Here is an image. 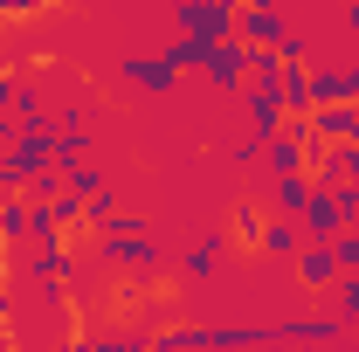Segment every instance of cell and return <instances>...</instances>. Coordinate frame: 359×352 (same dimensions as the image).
<instances>
[{"mask_svg":"<svg viewBox=\"0 0 359 352\" xmlns=\"http://www.w3.org/2000/svg\"><path fill=\"white\" fill-rule=\"evenodd\" d=\"M269 339H290V346H332V339H339V325H332V311H325V318L297 311V318H276V325H269Z\"/></svg>","mask_w":359,"mask_h":352,"instance_id":"52a82bcc","label":"cell"},{"mask_svg":"<svg viewBox=\"0 0 359 352\" xmlns=\"http://www.w3.org/2000/svg\"><path fill=\"white\" fill-rule=\"evenodd\" d=\"M118 69H125V83H132V90H145V97H166V90L180 83V69L166 62V55H159V48H145V55H125Z\"/></svg>","mask_w":359,"mask_h":352,"instance_id":"5b68a950","label":"cell"},{"mask_svg":"<svg viewBox=\"0 0 359 352\" xmlns=\"http://www.w3.org/2000/svg\"><path fill=\"white\" fill-rule=\"evenodd\" d=\"M297 283H304V290H332V283H339V256L318 249V242H304V249H297Z\"/></svg>","mask_w":359,"mask_h":352,"instance_id":"4fadbf2b","label":"cell"},{"mask_svg":"<svg viewBox=\"0 0 359 352\" xmlns=\"http://www.w3.org/2000/svg\"><path fill=\"white\" fill-rule=\"evenodd\" d=\"M21 352H62V346H42V339H21Z\"/></svg>","mask_w":359,"mask_h":352,"instance_id":"4316f807","label":"cell"},{"mask_svg":"<svg viewBox=\"0 0 359 352\" xmlns=\"http://www.w3.org/2000/svg\"><path fill=\"white\" fill-rule=\"evenodd\" d=\"M0 201H7V194H0Z\"/></svg>","mask_w":359,"mask_h":352,"instance_id":"4dcf8cb0","label":"cell"},{"mask_svg":"<svg viewBox=\"0 0 359 352\" xmlns=\"http://www.w3.org/2000/svg\"><path fill=\"white\" fill-rule=\"evenodd\" d=\"M346 35H353V42H359V7H353V14H346Z\"/></svg>","mask_w":359,"mask_h":352,"instance_id":"83f0119b","label":"cell"},{"mask_svg":"<svg viewBox=\"0 0 359 352\" xmlns=\"http://www.w3.org/2000/svg\"><path fill=\"white\" fill-rule=\"evenodd\" d=\"M173 28L194 42H235V0H173Z\"/></svg>","mask_w":359,"mask_h":352,"instance_id":"7a4b0ae2","label":"cell"},{"mask_svg":"<svg viewBox=\"0 0 359 352\" xmlns=\"http://www.w3.org/2000/svg\"><path fill=\"white\" fill-rule=\"evenodd\" d=\"M208 83L228 90V97H235V90H249V48H242V42H222L215 55H208Z\"/></svg>","mask_w":359,"mask_h":352,"instance_id":"ba28073f","label":"cell"},{"mask_svg":"<svg viewBox=\"0 0 359 352\" xmlns=\"http://www.w3.org/2000/svg\"><path fill=\"white\" fill-rule=\"evenodd\" d=\"M28 228H35V201H28V194H7V201H0V249H7V256L28 249Z\"/></svg>","mask_w":359,"mask_h":352,"instance_id":"7c38bea8","label":"cell"},{"mask_svg":"<svg viewBox=\"0 0 359 352\" xmlns=\"http://www.w3.org/2000/svg\"><path fill=\"white\" fill-rule=\"evenodd\" d=\"M256 242H263L269 263H297V249H304V228H297V221H276V215H269Z\"/></svg>","mask_w":359,"mask_h":352,"instance_id":"5bb4252c","label":"cell"},{"mask_svg":"<svg viewBox=\"0 0 359 352\" xmlns=\"http://www.w3.org/2000/svg\"><path fill=\"white\" fill-rule=\"evenodd\" d=\"M332 256H339V276H359V228H346L332 242Z\"/></svg>","mask_w":359,"mask_h":352,"instance_id":"44dd1931","label":"cell"},{"mask_svg":"<svg viewBox=\"0 0 359 352\" xmlns=\"http://www.w3.org/2000/svg\"><path fill=\"white\" fill-rule=\"evenodd\" d=\"M76 352H152V332L145 325H104V332H83Z\"/></svg>","mask_w":359,"mask_h":352,"instance_id":"9c48e42d","label":"cell"},{"mask_svg":"<svg viewBox=\"0 0 359 352\" xmlns=\"http://www.w3.org/2000/svg\"><path fill=\"white\" fill-rule=\"evenodd\" d=\"M97 263L111 269V276H132V283H145L152 269L166 263V249L152 242V221H118L111 235H97Z\"/></svg>","mask_w":359,"mask_h":352,"instance_id":"6da1fadb","label":"cell"},{"mask_svg":"<svg viewBox=\"0 0 359 352\" xmlns=\"http://www.w3.org/2000/svg\"><path fill=\"white\" fill-rule=\"evenodd\" d=\"M332 325H339V332L359 325V276H339V283H332Z\"/></svg>","mask_w":359,"mask_h":352,"instance_id":"e0dca14e","label":"cell"},{"mask_svg":"<svg viewBox=\"0 0 359 352\" xmlns=\"http://www.w3.org/2000/svg\"><path fill=\"white\" fill-rule=\"evenodd\" d=\"M62 187H69V194H76V201H90V194H104V187H111V180H104V166H97V159H76V166H69V173H62Z\"/></svg>","mask_w":359,"mask_h":352,"instance_id":"ac0fdd59","label":"cell"},{"mask_svg":"<svg viewBox=\"0 0 359 352\" xmlns=\"http://www.w3.org/2000/svg\"><path fill=\"white\" fill-rule=\"evenodd\" d=\"M235 235H263V215L256 208H235Z\"/></svg>","mask_w":359,"mask_h":352,"instance_id":"484cf974","label":"cell"},{"mask_svg":"<svg viewBox=\"0 0 359 352\" xmlns=\"http://www.w3.org/2000/svg\"><path fill=\"white\" fill-rule=\"evenodd\" d=\"M228 159H235V166H263V145H256V138H235V152H228Z\"/></svg>","mask_w":359,"mask_h":352,"instance_id":"cb8c5ba5","label":"cell"},{"mask_svg":"<svg viewBox=\"0 0 359 352\" xmlns=\"http://www.w3.org/2000/svg\"><path fill=\"white\" fill-rule=\"evenodd\" d=\"M42 215L55 221V228H62V235H69V228H76V221H83V201H76V194H55V201H48Z\"/></svg>","mask_w":359,"mask_h":352,"instance_id":"ffe728a7","label":"cell"},{"mask_svg":"<svg viewBox=\"0 0 359 352\" xmlns=\"http://www.w3.org/2000/svg\"><path fill=\"white\" fill-rule=\"evenodd\" d=\"M159 55H166L173 69H201V76H208V55H215V42H194V35H173V42L159 48Z\"/></svg>","mask_w":359,"mask_h":352,"instance_id":"9a60e30c","label":"cell"},{"mask_svg":"<svg viewBox=\"0 0 359 352\" xmlns=\"http://www.w3.org/2000/svg\"><path fill=\"white\" fill-rule=\"evenodd\" d=\"M276 55H283V62H311V35H304V28H290V35H283V48H276Z\"/></svg>","mask_w":359,"mask_h":352,"instance_id":"7402d4cb","label":"cell"},{"mask_svg":"<svg viewBox=\"0 0 359 352\" xmlns=\"http://www.w3.org/2000/svg\"><path fill=\"white\" fill-rule=\"evenodd\" d=\"M0 352H21V339H7V332H0Z\"/></svg>","mask_w":359,"mask_h":352,"instance_id":"f546056e","label":"cell"},{"mask_svg":"<svg viewBox=\"0 0 359 352\" xmlns=\"http://www.w3.org/2000/svg\"><path fill=\"white\" fill-rule=\"evenodd\" d=\"M339 180L359 187V145H339Z\"/></svg>","mask_w":359,"mask_h":352,"instance_id":"603a6c76","label":"cell"},{"mask_svg":"<svg viewBox=\"0 0 359 352\" xmlns=\"http://www.w3.org/2000/svg\"><path fill=\"white\" fill-rule=\"evenodd\" d=\"M83 221L97 228V235H111V228H118V187H104V194H90V201H83Z\"/></svg>","mask_w":359,"mask_h":352,"instance_id":"d6986e66","label":"cell"},{"mask_svg":"<svg viewBox=\"0 0 359 352\" xmlns=\"http://www.w3.org/2000/svg\"><path fill=\"white\" fill-rule=\"evenodd\" d=\"M152 352H208V325H166L152 332Z\"/></svg>","mask_w":359,"mask_h":352,"instance_id":"2e32d148","label":"cell"},{"mask_svg":"<svg viewBox=\"0 0 359 352\" xmlns=\"http://www.w3.org/2000/svg\"><path fill=\"white\" fill-rule=\"evenodd\" d=\"M359 104V62H311V111Z\"/></svg>","mask_w":359,"mask_h":352,"instance_id":"277c9868","label":"cell"},{"mask_svg":"<svg viewBox=\"0 0 359 352\" xmlns=\"http://www.w3.org/2000/svg\"><path fill=\"white\" fill-rule=\"evenodd\" d=\"M222 263H228V228H208V235L180 256V276H187V283H208V276H222Z\"/></svg>","mask_w":359,"mask_h":352,"instance_id":"8992f818","label":"cell"},{"mask_svg":"<svg viewBox=\"0 0 359 352\" xmlns=\"http://www.w3.org/2000/svg\"><path fill=\"white\" fill-rule=\"evenodd\" d=\"M311 173H283V180H269V215L276 221H297L304 208H311Z\"/></svg>","mask_w":359,"mask_h":352,"instance_id":"30bf717a","label":"cell"},{"mask_svg":"<svg viewBox=\"0 0 359 352\" xmlns=\"http://www.w3.org/2000/svg\"><path fill=\"white\" fill-rule=\"evenodd\" d=\"M283 35H290V14L283 7H269V0L235 7V42L242 48H283Z\"/></svg>","mask_w":359,"mask_h":352,"instance_id":"3957f363","label":"cell"},{"mask_svg":"<svg viewBox=\"0 0 359 352\" xmlns=\"http://www.w3.org/2000/svg\"><path fill=\"white\" fill-rule=\"evenodd\" d=\"M14 83H21V76H14V69H0V125H7V111H14Z\"/></svg>","mask_w":359,"mask_h":352,"instance_id":"d4e9b609","label":"cell"},{"mask_svg":"<svg viewBox=\"0 0 359 352\" xmlns=\"http://www.w3.org/2000/svg\"><path fill=\"white\" fill-rule=\"evenodd\" d=\"M7 311H14V290H0V318H7Z\"/></svg>","mask_w":359,"mask_h":352,"instance_id":"f1b7e54d","label":"cell"},{"mask_svg":"<svg viewBox=\"0 0 359 352\" xmlns=\"http://www.w3.org/2000/svg\"><path fill=\"white\" fill-rule=\"evenodd\" d=\"M304 166H311V145H304V132H283V138H269V145H263V173H269V180L304 173Z\"/></svg>","mask_w":359,"mask_h":352,"instance_id":"8fae6325","label":"cell"}]
</instances>
